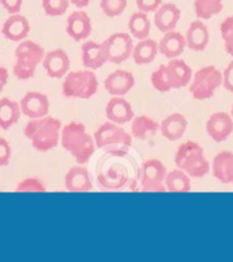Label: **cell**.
I'll use <instances>...</instances> for the list:
<instances>
[{"mask_svg":"<svg viewBox=\"0 0 233 262\" xmlns=\"http://www.w3.org/2000/svg\"><path fill=\"white\" fill-rule=\"evenodd\" d=\"M137 169L127 148L108 150L96 165L97 183L107 191H120L131 186Z\"/></svg>","mask_w":233,"mask_h":262,"instance_id":"6da1fadb","label":"cell"},{"mask_svg":"<svg viewBox=\"0 0 233 262\" xmlns=\"http://www.w3.org/2000/svg\"><path fill=\"white\" fill-rule=\"evenodd\" d=\"M60 120L54 117L37 118L31 119L26 124L23 133L30 140L31 145L38 152H48L56 147L60 141L61 133Z\"/></svg>","mask_w":233,"mask_h":262,"instance_id":"7a4b0ae2","label":"cell"},{"mask_svg":"<svg viewBox=\"0 0 233 262\" xmlns=\"http://www.w3.org/2000/svg\"><path fill=\"white\" fill-rule=\"evenodd\" d=\"M60 143L79 165H83L91 159L96 147L94 137L90 136L86 127L78 122H71L61 128Z\"/></svg>","mask_w":233,"mask_h":262,"instance_id":"3957f363","label":"cell"},{"mask_svg":"<svg viewBox=\"0 0 233 262\" xmlns=\"http://www.w3.org/2000/svg\"><path fill=\"white\" fill-rule=\"evenodd\" d=\"M174 164L191 178H202L211 170V165L205 158L204 148L194 141H186L177 148Z\"/></svg>","mask_w":233,"mask_h":262,"instance_id":"277c9868","label":"cell"},{"mask_svg":"<svg viewBox=\"0 0 233 262\" xmlns=\"http://www.w3.org/2000/svg\"><path fill=\"white\" fill-rule=\"evenodd\" d=\"M166 174L165 165L160 160L150 159L137 169L130 189L132 192H166L164 186Z\"/></svg>","mask_w":233,"mask_h":262,"instance_id":"5b68a950","label":"cell"},{"mask_svg":"<svg viewBox=\"0 0 233 262\" xmlns=\"http://www.w3.org/2000/svg\"><path fill=\"white\" fill-rule=\"evenodd\" d=\"M15 63L13 73L20 81H26L35 76L36 68L45 56V50L41 45L31 40H22L14 51Z\"/></svg>","mask_w":233,"mask_h":262,"instance_id":"8992f818","label":"cell"},{"mask_svg":"<svg viewBox=\"0 0 233 262\" xmlns=\"http://www.w3.org/2000/svg\"><path fill=\"white\" fill-rule=\"evenodd\" d=\"M97 89L99 82L91 69L69 72L61 83V94L69 99L87 100L96 94Z\"/></svg>","mask_w":233,"mask_h":262,"instance_id":"52a82bcc","label":"cell"},{"mask_svg":"<svg viewBox=\"0 0 233 262\" xmlns=\"http://www.w3.org/2000/svg\"><path fill=\"white\" fill-rule=\"evenodd\" d=\"M223 84V74L217 67L206 66L200 68L192 76L189 92L195 100H207L214 96L215 91Z\"/></svg>","mask_w":233,"mask_h":262,"instance_id":"ba28073f","label":"cell"},{"mask_svg":"<svg viewBox=\"0 0 233 262\" xmlns=\"http://www.w3.org/2000/svg\"><path fill=\"white\" fill-rule=\"evenodd\" d=\"M95 145L97 148H107V150H114V148H127L132 145V135L120 124L114 122H105L100 125L94 133Z\"/></svg>","mask_w":233,"mask_h":262,"instance_id":"9c48e42d","label":"cell"},{"mask_svg":"<svg viewBox=\"0 0 233 262\" xmlns=\"http://www.w3.org/2000/svg\"><path fill=\"white\" fill-rule=\"evenodd\" d=\"M108 53V61L113 64H120L132 56L133 41L128 33L117 32L104 40Z\"/></svg>","mask_w":233,"mask_h":262,"instance_id":"30bf717a","label":"cell"},{"mask_svg":"<svg viewBox=\"0 0 233 262\" xmlns=\"http://www.w3.org/2000/svg\"><path fill=\"white\" fill-rule=\"evenodd\" d=\"M206 133L214 142H223L233 133V118L225 112L214 113L206 122Z\"/></svg>","mask_w":233,"mask_h":262,"instance_id":"8fae6325","label":"cell"},{"mask_svg":"<svg viewBox=\"0 0 233 262\" xmlns=\"http://www.w3.org/2000/svg\"><path fill=\"white\" fill-rule=\"evenodd\" d=\"M22 114L30 119H37V118L46 117L50 109V102L46 95L41 92H27L22 97L19 102Z\"/></svg>","mask_w":233,"mask_h":262,"instance_id":"7c38bea8","label":"cell"},{"mask_svg":"<svg viewBox=\"0 0 233 262\" xmlns=\"http://www.w3.org/2000/svg\"><path fill=\"white\" fill-rule=\"evenodd\" d=\"M43 67L50 78H63L71 68L69 56L63 49H55L45 54Z\"/></svg>","mask_w":233,"mask_h":262,"instance_id":"4fadbf2b","label":"cell"},{"mask_svg":"<svg viewBox=\"0 0 233 262\" xmlns=\"http://www.w3.org/2000/svg\"><path fill=\"white\" fill-rule=\"evenodd\" d=\"M135 86V76L131 72L118 69L112 72L104 81V89L110 96H124Z\"/></svg>","mask_w":233,"mask_h":262,"instance_id":"5bb4252c","label":"cell"},{"mask_svg":"<svg viewBox=\"0 0 233 262\" xmlns=\"http://www.w3.org/2000/svg\"><path fill=\"white\" fill-rule=\"evenodd\" d=\"M81 59L84 68L96 71L108 61V53L104 41L100 43L95 41H86L81 46Z\"/></svg>","mask_w":233,"mask_h":262,"instance_id":"9a60e30c","label":"cell"},{"mask_svg":"<svg viewBox=\"0 0 233 262\" xmlns=\"http://www.w3.org/2000/svg\"><path fill=\"white\" fill-rule=\"evenodd\" d=\"M67 33L74 41H83L91 35L92 25L89 14L82 10H77L67 18Z\"/></svg>","mask_w":233,"mask_h":262,"instance_id":"2e32d148","label":"cell"},{"mask_svg":"<svg viewBox=\"0 0 233 262\" xmlns=\"http://www.w3.org/2000/svg\"><path fill=\"white\" fill-rule=\"evenodd\" d=\"M105 114H107L108 120L120 125L132 122V119L135 118L132 105L127 100L123 99V96H113V99H110L107 104Z\"/></svg>","mask_w":233,"mask_h":262,"instance_id":"e0dca14e","label":"cell"},{"mask_svg":"<svg viewBox=\"0 0 233 262\" xmlns=\"http://www.w3.org/2000/svg\"><path fill=\"white\" fill-rule=\"evenodd\" d=\"M31 31L30 22L25 15L10 14L8 19L5 20L2 27V33L5 38L13 41V42H20L28 36Z\"/></svg>","mask_w":233,"mask_h":262,"instance_id":"ac0fdd59","label":"cell"},{"mask_svg":"<svg viewBox=\"0 0 233 262\" xmlns=\"http://www.w3.org/2000/svg\"><path fill=\"white\" fill-rule=\"evenodd\" d=\"M154 13V25L163 33L173 31L181 18V9L173 3L161 4Z\"/></svg>","mask_w":233,"mask_h":262,"instance_id":"d6986e66","label":"cell"},{"mask_svg":"<svg viewBox=\"0 0 233 262\" xmlns=\"http://www.w3.org/2000/svg\"><path fill=\"white\" fill-rule=\"evenodd\" d=\"M166 72H168L169 81H171L173 90H179L188 86L192 76H194L191 67L179 58L169 59V63L166 64Z\"/></svg>","mask_w":233,"mask_h":262,"instance_id":"ffe728a7","label":"cell"},{"mask_svg":"<svg viewBox=\"0 0 233 262\" xmlns=\"http://www.w3.org/2000/svg\"><path fill=\"white\" fill-rule=\"evenodd\" d=\"M64 186L68 192H91L94 188L89 171L82 165L69 169L64 178Z\"/></svg>","mask_w":233,"mask_h":262,"instance_id":"44dd1931","label":"cell"},{"mask_svg":"<svg viewBox=\"0 0 233 262\" xmlns=\"http://www.w3.org/2000/svg\"><path fill=\"white\" fill-rule=\"evenodd\" d=\"M186 48L192 51H204L209 45L210 33L207 27L201 20H194L187 30L186 36Z\"/></svg>","mask_w":233,"mask_h":262,"instance_id":"7402d4cb","label":"cell"},{"mask_svg":"<svg viewBox=\"0 0 233 262\" xmlns=\"http://www.w3.org/2000/svg\"><path fill=\"white\" fill-rule=\"evenodd\" d=\"M211 173L220 183L233 184V152L222 151L213 159Z\"/></svg>","mask_w":233,"mask_h":262,"instance_id":"603a6c76","label":"cell"},{"mask_svg":"<svg viewBox=\"0 0 233 262\" xmlns=\"http://www.w3.org/2000/svg\"><path fill=\"white\" fill-rule=\"evenodd\" d=\"M186 49V38L181 32L169 31L164 33L159 42V53L168 59L178 58Z\"/></svg>","mask_w":233,"mask_h":262,"instance_id":"cb8c5ba5","label":"cell"},{"mask_svg":"<svg viewBox=\"0 0 233 262\" xmlns=\"http://www.w3.org/2000/svg\"><path fill=\"white\" fill-rule=\"evenodd\" d=\"M187 119L179 113H173L168 115L160 124V132L164 138H166L171 142L181 140L187 129Z\"/></svg>","mask_w":233,"mask_h":262,"instance_id":"d4e9b609","label":"cell"},{"mask_svg":"<svg viewBox=\"0 0 233 262\" xmlns=\"http://www.w3.org/2000/svg\"><path fill=\"white\" fill-rule=\"evenodd\" d=\"M159 53V45L153 38H143L133 48L132 59L137 66H146L155 60Z\"/></svg>","mask_w":233,"mask_h":262,"instance_id":"484cf974","label":"cell"},{"mask_svg":"<svg viewBox=\"0 0 233 262\" xmlns=\"http://www.w3.org/2000/svg\"><path fill=\"white\" fill-rule=\"evenodd\" d=\"M158 130H160V124H158V122H155L153 118L147 117V115H140V117H135L132 119L131 135L136 140L145 141L147 137L155 135Z\"/></svg>","mask_w":233,"mask_h":262,"instance_id":"4316f807","label":"cell"},{"mask_svg":"<svg viewBox=\"0 0 233 262\" xmlns=\"http://www.w3.org/2000/svg\"><path fill=\"white\" fill-rule=\"evenodd\" d=\"M20 114H22V110L17 101L9 97L0 99V128L2 129H9L15 123H18Z\"/></svg>","mask_w":233,"mask_h":262,"instance_id":"83f0119b","label":"cell"},{"mask_svg":"<svg viewBox=\"0 0 233 262\" xmlns=\"http://www.w3.org/2000/svg\"><path fill=\"white\" fill-rule=\"evenodd\" d=\"M191 177L184 173L181 169L172 170L166 174L164 186L166 192H173V193H187L191 191Z\"/></svg>","mask_w":233,"mask_h":262,"instance_id":"f1b7e54d","label":"cell"},{"mask_svg":"<svg viewBox=\"0 0 233 262\" xmlns=\"http://www.w3.org/2000/svg\"><path fill=\"white\" fill-rule=\"evenodd\" d=\"M128 30L132 37L138 38V40L147 38L151 31V22L147 17V13H133L128 20Z\"/></svg>","mask_w":233,"mask_h":262,"instance_id":"f546056e","label":"cell"},{"mask_svg":"<svg viewBox=\"0 0 233 262\" xmlns=\"http://www.w3.org/2000/svg\"><path fill=\"white\" fill-rule=\"evenodd\" d=\"M194 8L200 19H210L223 10V0H195Z\"/></svg>","mask_w":233,"mask_h":262,"instance_id":"4dcf8cb0","label":"cell"},{"mask_svg":"<svg viewBox=\"0 0 233 262\" xmlns=\"http://www.w3.org/2000/svg\"><path fill=\"white\" fill-rule=\"evenodd\" d=\"M151 84H153V87L156 91L161 92V94H165V92L173 90L172 89L171 81H169L165 64H161L156 71L153 72V74H151Z\"/></svg>","mask_w":233,"mask_h":262,"instance_id":"1f68e13d","label":"cell"},{"mask_svg":"<svg viewBox=\"0 0 233 262\" xmlns=\"http://www.w3.org/2000/svg\"><path fill=\"white\" fill-rule=\"evenodd\" d=\"M71 0H43V9L49 17H60L68 10Z\"/></svg>","mask_w":233,"mask_h":262,"instance_id":"d6a6232c","label":"cell"},{"mask_svg":"<svg viewBox=\"0 0 233 262\" xmlns=\"http://www.w3.org/2000/svg\"><path fill=\"white\" fill-rule=\"evenodd\" d=\"M100 8L107 17L114 18L124 12L127 8V0H101Z\"/></svg>","mask_w":233,"mask_h":262,"instance_id":"836d02e7","label":"cell"},{"mask_svg":"<svg viewBox=\"0 0 233 262\" xmlns=\"http://www.w3.org/2000/svg\"><path fill=\"white\" fill-rule=\"evenodd\" d=\"M220 35H222L224 49L230 56H233V15L225 18L220 25Z\"/></svg>","mask_w":233,"mask_h":262,"instance_id":"e575fe53","label":"cell"},{"mask_svg":"<svg viewBox=\"0 0 233 262\" xmlns=\"http://www.w3.org/2000/svg\"><path fill=\"white\" fill-rule=\"evenodd\" d=\"M15 192H46V187L40 179L37 178H26L19 182L15 188Z\"/></svg>","mask_w":233,"mask_h":262,"instance_id":"d590c367","label":"cell"},{"mask_svg":"<svg viewBox=\"0 0 233 262\" xmlns=\"http://www.w3.org/2000/svg\"><path fill=\"white\" fill-rule=\"evenodd\" d=\"M10 156H12V147L5 138L0 137V168L9 164Z\"/></svg>","mask_w":233,"mask_h":262,"instance_id":"8d00e7d4","label":"cell"},{"mask_svg":"<svg viewBox=\"0 0 233 262\" xmlns=\"http://www.w3.org/2000/svg\"><path fill=\"white\" fill-rule=\"evenodd\" d=\"M138 10L143 13L155 12L161 5V0H136Z\"/></svg>","mask_w":233,"mask_h":262,"instance_id":"74e56055","label":"cell"},{"mask_svg":"<svg viewBox=\"0 0 233 262\" xmlns=\"http://www.w3.org/2000/svg\"><path fill=\"white\" fill-rule=\"evenodd\" d=\"M223 84L227 91L232 92L233 94V60L229 61V64L227 66V68L223 72Z\"/></svg>","mask_w":233,"mask_h":262,"instance_id":"f35d334b","label":"cell"},{"mask_svg":"<svg viewBox=\"0 0 233 262\" xmlns=\"http://www.w3.org/2000/svg\"><path fill=\"white\" fill-rule=\"evenodd\" d=\"M23 0H0V5L7 10L9 14H17L22 9Z\"/></svg>","mask_w":233,"mask_h":262,"instance_id":"ab89813d","label":"cell"},{"mask_svg":"<svg viewBox=\"0 0 233 262\" xmlns=\"http://www.w3.org/2000/svg\"><path fill=\"white\" fill-rule=\"evenodd\" d=\"M8 79H9V73H8L7 68L0 66V92L4 90V87L7 86Z\"/></svg>","mask_w":233,"mask_h":262,"instance_id":"60d3db41","label":"cell"},{"mask_svg":"<svg viewBox=\"0 0 233 262\" xmlns=\"http://www.w3.org/2000/svg\"><path fill=\"white\" fill-rule=\"evenodd\" d=\"M90 2H91V0H71L72 4L76 5V7H78V8L87 7V5L90 4Z\"/></svg>","mask_w":233,"mask_h":262,"instance_id":"b9f144b4","label":"cell"},{"mask_svg":"<svg viewBox=\"0 0 233 262\" xmlns=\"http://www.w3.org/2000/svg\"><path fill=\"white\" fill-rule=\"evenodd\" d=\"M230 115H232V118H233V105H232V110H230Z\"/></svg>","mask_w":233,"mask_h":262,"instance_id":"7bdbcfd3","label":"cell"}]
</instances>
